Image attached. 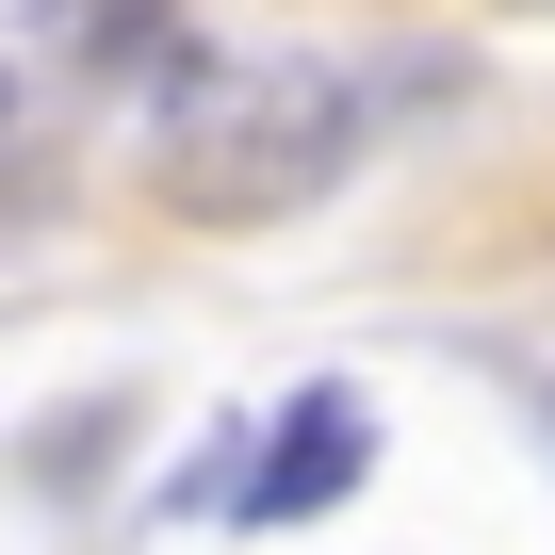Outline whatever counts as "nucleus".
Returning a JSON list of instances; mask_svg holds the SVG:
<instances>
[{
    "label": "nucleus",
    "instance_id": "f257e3e1",
    "mask_svg": "<svg viewBox=\"0 0 555 555\" xmlns=\"http://www.w3.org/2000/svg\"><path fill=\"white\" fill-rule=\"evenodd\" d=\"M360 164V82L261 66V82H180L164 115V196L180 212H295Z\"/></svg>",
    "mask_w": 555,
    "mask_h": 555
},
{
    "label": "nucleus",
    "instance_id": "f03ea898",
    "mask_svg": "<svg viewBox=\"0 0 555 555\" xmlns=\"http://www.w3.org/2000/svg\"><path fill=\"white\" fill-rule=\"evenodd\" d=\"M360 474H376V409H360V392H295L278 441H261V474H245V522H311V506H344Z\"/></svg>",
    "mask_w": 555,
    "mask_h": 555
}]
</instances>
